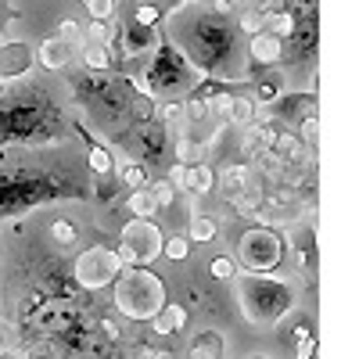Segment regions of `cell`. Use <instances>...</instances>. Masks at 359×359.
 Returning <instances> with one entry per match:
<instances>
[{"mask_svg":"<svg viewBox=\"0 0 359 359\" xmlns=\"http://www.w3.org/2000/svg\"><path fill=\"white\" fill-rule=\"evenodd\" d=\"M83 4H86V0H83Z\"/></svg>","mask_w":359,"mask_h":359,"instance_id":"8d00e7d4","label":"cell"},{"mask_svg":"<svg viewBox=\"0 0 359 359\" xmlns=\"http://www.w3.org/2000/svg\"><path fill=\"white\" fill-rule=\"evenodd\" d=\"M133 22H140V25H155V22H158V8H151V4H140V8L133 11Z\"/></svg>","mask_w":359,"mask_h":359,"instance_id":"f546056e","label":"cell"},{"mask_svg":"<svg viewBox=\"0 0 359 359\" xmlns=\"http://www.w3.org/2000/svg\"><path fill=\"white\" fill-rule=\"evenodd\" d=\"M147 191H151V194H155V201H158V208L172 201V184H169V180H165V184H155V187H147Z\"/></svg>","mask_w":359,"mask_h":359,"instance_id":"1f68e13d","label":"cell"},{"mask_svg":"<svg viewBox=\"0 0 359 359\" xmlns=\"http://www.w3.org/2000/svg\"><path fill=\"white\" fill-rule=\"evenodd\" d=\"M86 11H90V18H111L115 0H86Z\"/></svg>","mask_w":359,"mask_h":359,"instance_id":"4316f807","label":"cell"},{"mask_svg":"<svg viewBox=\"0 0 359 359\" xmlns=\"http://www.w3.org/2000/svg\"><path fill=\"white\" fill-rule=\"evenodd\" d=\"M184 327H187V309L176 306V302H165L151 316V331L155 334H176V331H184Z\"/></svg>","mask_w":359,"mask_h":359,"instance_id":"ba28073f","label":"cell"},{"mask_svg":"<svg viewBox=\"0 0 359 359\" xmlns=\"http://www.w3.org/2000/svg\"><path fill=\"white\" fill-rule=\"evenodd\" d=\"M233 294L241 316L255 327H273L294 309V284L273 273H245Z\"/></svg>","mask_w":359,"mask_h":359,"instance_id":"6da1fadb","label":"cell"},{"mask_svg":"<svg viewBox=\"0 0 359 359\" xmlns=\"http://www.w3.org/2000/svg\"><path fill=\"white\" fill-rule=\"evenodd\" d=\"M29 65H33V50H29V43H22V40H4L0 43V79L4 83L25 76Z\"/></svg>","mask_w":359,"mask_h":359,"instance_id":"8992f818","label":"cell"},{"mask_svg":"<svg viewBox=\"0 0 359 359\" xmlns=\"http://www.w3.org/2000/svg\"><path fill=\"white\" fill-rule=\"evenodd\" d=\"M212 187H216V172L208 169V165L198 162V165L187 169V191H191V194H208Z\"/></svg>","mask_w":359,"mask_h":359,"instance_id":"7c38bea8","label":"cell"},{"mask_svg":"<svg viewBox=\"0 0 359 359\" xmlns=\"http://www.w3.org/2000/svg\"><path fill=\"white\" fill-rule=\"evenodd\" d=\"M248 50H252V62H259V65H273V62H280V40L273 36V33H252V43H248Z\"/></svg>","mask_w":359,"mask_h":359,"instance_id":"9c48e42d","label":"cell"},{"mask_svg":"<svg viewBox=\"0 0 359 359\" xmlns=\"http://www.w3.org/2000/svg\"><path fill=\"white\" fill-rule=\"evenodd\" d=\"M208 269H212V277H216V280H230V277H233V269H237V262H233L230 255H216Z\"/></svg>","mask_w":359,"mask_h":359,"instance_id":"d4e9b609","label":"cell"},{"mask_svg":"<svg viewBox=\"0 0 359 359\" xmlns=\"http://www.w3.org/2000/svg\"><path fill=\"white\" fill-rule=\"evenodd\" d=\"M83 36V29L76 25V22H62V40L65 43H72V40H79Z\"/></svg>","mask_w":359,"mask_h":359,"instance_id":"836d02e7","label":"cell"},{"mask_svg":"<svg viewBox=\"0 0 359 359\" xmlns=\"http://www.w3.org/2000/svg\"><path fill=\"white\" fill-rule=\"evenodd\" d=\"M126 208H130V216H137V219H151V216H158V201H155V194L147 191V187H137V191L130 194Z\"/></svg>","mask_w":359,"mask_h":359,"instance_id":"8fae6325","label":"cell"},{"mask_svg":"<svg viewBox=\"0 0 359 359\" xmlns=\"http://www.w3.org/2000/svg\"><path fill=\"white\" fill-rule=\"evenodd\" d=\"M169 184H172V191H187V162H176L169 169Z\"/></svg>","mask_w":359,"mask_h":359,"instance_id":"83f0119b","label":"cell"},{"mask_svg":"<svg viewBox=\"0 0 359 359\" xmlns=\"http://www.w3.org/2000/svg\"><path fill=\"white\" fill-rule=\"evenodd\" d=\"M86 43H111V25H108V18H90V25H86Z\"/></svg>","mask_w":359,"mask_h":359,"instance_id":"ac0fdd59","label":"cell"},{"mask_svg":"<svg viewBox=\"0 0 359 359\" xmlns=\"http://www.w3.org/2000/svg\"><path fill=\"white\" fill-rule=\"evenodd\" d=\"M245 359H273V355H262V352H255V355H245Z\"/></svg>","mask_w":359,"mask_h":359,"instance_id":"d590c367","label":"cell"},{"mask_svg":"<svg viewBox=\"0 0 359 359\" xmlns=\"http://www.w3.org/2000/svg\"><path fill=\"white\" fill-rule=\"evenodd\" d=\"M219 352H223V338L219 334H201L194 341V348L187 352V359H219Z\"/></svg>","mask_w":359,"mask_h":359,"instance_id":"4fadbf2b","label":"cell"},{"mask_svg":"<svg viewBox=\"0 0 359 359\" xmlns=\"http://www.w3.org/2000/svg\"><path fill=\"white\" fill-rule=\"evenodd\" d=\"M83 62H86V69H94V72H104V69L111 65V57H108V47H104V43H86V47H83Z\"/></svg>","mask_w":359,"mask_h":359,"instance_id":"2e32d148","label":"cell"},{"mask_svg":"<svg viewBox=\"0 0 359 359\" xmlns=\"http://www.w3.org/2000/svg\"><path fill=\"white\" fill-rule=\"evenodd\" d=\"M266 25H269V33H273L277 40H284V36L294 33V15H287V11H273V15H266Z\"/></svg>","mask_w":359,"mask_h":359,"instance_id":"e0dca14e","label":"cell"},{"mask_svg":"<svg viewBox=\"0 0 359 359\" xmlns=\"http://www.w3.org/2000/svg\"><path fill=\"white\" fill-rule=\"evenodd\" d=\"M162 241L165 233L151 223V219H130L123 226V245H118V259L123 266H147L162 255Z\"/></svg>","mask_w":359,"mask_h":359,"instance_id":"277c9868","label":"cell"},{"mask_svg":"<svg viewBox=\"0 0 359 359\" xmlns=\"http://www.w3.org/2000/svg\"><path fill=\"white\" fill-rule=\"evenodd\" d=\"M50 237H54L57 245H76V237H79V233H76V226H72V223L57 219V223L50 226Z\"/></svg>","mask_w":359,"mask_h":359,"instance_id":"cb8c5ba5","label":"cell"},{"mask_svg":"<svg viewBox=\"0 0 359 359\" xmlns=\"http://www.w3.org/2000/svg\"><path fill=\"white\" fill-rule=\"evenodd\" d=\"M280 259H284L280 233L266 230V226L245 230L241 241H237V262H241L248 273H266V269H277Z\"/></svg>","mask_w":359,"mask_h":359,"instance_id":"3957f363","label":"cell"},{"mask_svg":"<svg viewBox=\"0 0 359 359\" xmlns=\"http://www.w3.org/2000/svg\"><path fill=\"white\" fill-rule=\"evenodd\" d=\"M237 25H241L245 33H259V29L266 25V15H262L259 8H245V11H241V18H237Z\"/></svg>","mask_w":359,"mask_h":359,"instance_id":"7402d4cb","label":"cell"},{"mask_svg":"<svg viewBox=\"0 0 359 359\" xmlns=\"http://www.w3.org/2000/svg\"><path fill=\"white\" fill-rule=\"evenodd\" d=\"M118 273H123V259H118L115 248H86L76 259V280L86 291H101L108 287Z\"/></svg>","mask_w":359,"mask_h":359,"instance_id":"5b68a950","label":"cell"},{"mask_svg":"<svg viewBox=\"0 0 359 359\" xmlns=\"http://www.w3.org/2000/svg\"><path fill=\"white\" fill-rule=\"evenodd\" d=\"M115 309L130 320H151L165 306V284L140 266H123L115 280Z\"/></svg>","mask_w":359,"mask_h":359,"instance_id":"7a4b0ae2","label":"cell"},{"mask_svg":"<svg viewBox=\"0 0 359 359\" xmlns=\"http://www.w3.org/2000/svg\"><path fill=\"white\" fill-rule=\"evenodd\" d=\"M36 62H40L43 69L57 72V69H65V65L72 62V47H69L62 36H50V40H43V43H40V50H36Z\"/></svg>","mask_w":359,"mask_h":359,"instance_id":"52a82bcc","label":"cell"},{"mask_svg":"<svg viewBox=\"0 0 359 359\" xmlns=\"http://www.w3.org/2000/svg\"><path fill=\"white\" fill-rule=\"evenodd\" d=\"M18 348V331H15V323L8 320H0V355H8Z\"/></svg>","mask_w":359,"mask_h":359,"instance_id":"603a6c76","label":"cell"},{"mask_svg":"<svg viewBox=\"0 0 359 359\" xmlns=\"http://www.w3.org/2000/svg\"><path fill=\"white\" fill-rule=\"evenodd\" d=\"M165 123L176 126V130H184V126H180V123H184V108H180V104H169V108H165Z\"/></svg>","mask_w":359,"mask_h":359,"instance_id":"d6a6232c","label":"cell"},{"mask_svg":"<svg viewBox=\"0 0 359 359\" xmlns=\"http://www.w3.org/2000/svg\"><path fill=\"white\" fill-rule=\"evenodd\" d=\"M147 43H151V25H140V22L130 18V25H126V54H137Z\"/></svg>","mask_w":359,"mask_h":359,"instance_id":"5bb4252c","label":"cell"},{"mask_svg":"<svg viewBox=\"0 0 359 359\" xmlns=\"http://www.w3.org/2000/svg\"><path fill=\"white\" fill-rule=\"evenodd\" d=\"M313 355V341H306V345H298V359H309Z\"/></svg>","mask_w":359,"mask_h":359,"instance_id":"e575fe53","label":"cell"},{"mask_svg":"<svg viewBox=\"0 0 359 359\" xmlns=\"http://www.w3.org/2000/svg\"><path fill=\"white\" fill-rule=\"evenodd\" d=\"M22 359H57V352H54L50 345H43V341H40V345H33V348H25V352H22Z\"/></svg>","mask_w":359,"mask_h":359,"instance_id":"4dcf8cb0","label":"cell"},{"mask_svg":"<svg viewBox=\"0 0 359 359\" xmlns=\"http://www.w3.org/2000/svg\"><path fill=\"white\" fill-rule=\"evenodd\" d=\"M123 180H126L130 187H144V184H147V172H144V165L126 162V165H123Z\"/></svg>","mask_w":359,"mask_h":359,"instance_id":"484cf974","label":"cell"},{"mask_svg":"<svg viewBox=\"0 0 359 359\" xmlns=\"http://www.w3.org/2000/svg\"><path fill=\"white\" fill-rule=\"evenodd\" d=\"M90 169L94 172H108L111 169V155L104 151V147H94V151H90Z\"/></svg>","mask_w":359,"mask_h":359,"instance_id":"f1b7e54d","label":"cell"},{"mask_svg":"<svg viewBox=\"0 0 359 359\" xmlns=\"http://www.w3.org/2000/svg\"><path fill=\"white\" fill-rule=\"evenodd\" d=\"M219 184H223V194L226 198H233V201H241L248 191H252V172L245 169V165H226L223 169V180H219Z\"/></svg>","mask_w":359,"mask_h":359,"instance_id":"30bf717a","label":"cell"},{"mask_svg":"<svg viewBox=\"0 0 359 359\" xmlns=\"http://www.w3.org/2000/svg\"><path fill=\"white\" fill-rule=\"evenodd\" d=\"M162 255L172 259V262H184L191 255V245H187V237H169V241H162Z\"/></svg>","mask_w":359,"mask_h":359,"instance_id":"ffe728a7","label":"cell"},{"mask_svg":"<svg viewBox=\"0 0 359 359\" xmlns=\"http://www.w3.org/2000/svg\"><path fill=\"white\" fill-rule=\"evenodd\" d=\"M262 144H266V133L255 123H245L241 126V147L245 151H262Z\"/></svg>","mask_w":359,"mask_h":359,"instance_id":"44dd1931","label":"cell"},{"mask_svg":"<svg viewBox=\"0 0 359 359\" xmlns=\"http://www.w3.org/2000/svg\"><path fill=\"white\" fill-rule=\"evenodd\" d=\"M216 237V219L212 216H194L191 219V241H212Z\"/></svg>","mask_w":359,"mask_h":359,"instance_id":"d6986e66","label":"cell"},{"mask_svg":"<svg viewBox=\"0 0 359 359\" xmlns=\"http://www.w3.org/2000/svg\"><path fill=\"white\" fill-rule=\"evenodd\" d=\"M230 123H255V97H230Z\"/></svg>","mask_w":359,"mask_h":359,"instance_id":"9a60e30c","label":"cell"}]
</instances>
